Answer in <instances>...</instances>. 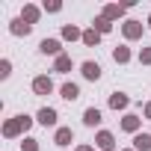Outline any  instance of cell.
<instances>
[{
    "label": "cell",
    "instance_id": "9a60e30c",
    "mask_svg": "<svg viewBox=\"0 0 151 151\" xmlns=\"http://www.w3.org/2000/svg\"><path fill=\"white\" fill-rule=\"evenodd\" d=\"M83 124H89V127L101 124V110H98V107H89V110L83 113Z\"/></svg>",
    "mask_w": 151,
    "mask_h": 151
},
{
    "label": "cell",
    "instance_id": "d6986e66",
    "mask_svg": "<svg viewBox=\"0 0 151 151\" xmlns=\"http://www.w3.org/2000/svg\"><path fill=\"white\" fill-rule=\"evenodd\" d=\"M113 59H116L119 65H124V62H130V47H124V45H119V47L113 50Z\"/></svg>",
    "mask_w": 151,
    "mask_h": 151
},
{
    "label": "cell",
    "instance_id": "484cf974",
    "mask_svg": "<svg viewBox=\"0 0 151 151\" xmlns=\"http://www.w3.org/2000/svg\"><path fill=\"white\" fill-rule=\"evenodd\" d=\"M77 151H95L92 145H77Z\"/></svg>",
    "mask_w": 151,
    "mask_h": 151
},
{
    "label": "cell",
    "instance_id": "ba28073f",
    "mask_svg": "<svg viewBox=\"0 0 151 151\" xmlns=\"http://www.w3.org/2000/svg\"><path fill=\"white\" fill-rule=\"evenodd\" d=\"M53 142H56V145H71V142H74V130H71V127H56Z\"/></svg>",
    "mask_w": 151,
    "mask_h": 151
},
{
    "label": "cell",
    "instance_id": "9c48e42d",
    "mask_svg": "<svg viewBox=\"0 0 151 151\" xmlns=\"http://www.w3.org/2000/svg\"><path fill=\"white\" fill-rule=\"evenodd\" d=\"M113 142H116V136H113L110 130H101V133L95 136V145H98L101 151H110V148H113Z\"/></svg>",
    "mask_w": 151,
    "mask_h": 151
},
{
    "label": "cell",
    "instance_id": "ffe728a7",
    "mask_svg": "<svg viewBox=\"0 0 151 151\" xmlns=\"http://www.w3.org/2000/svg\"><path fill=\"white\" fill-rule=\"evenodd\" d=\"M92 30H98V33L104 36V33H110V30H113V21H107L104 15H98V18H95V24H92Z\"/></svg>",
    "mask_w": 151,
    "mask_h": 151
},
{
    "label": "cell",
    "instance_id": "52a82bcc",
    "mask_svg": "<svg viewBox=\"0 0 151 151\" xmlns=\"http://www.w3.org/2000/svg\"><path fill=\"white\" fill-rule=\"evenodd\" d=\"M139 124H142V119H139V116H133V113H127V116L122 119V130H127V133H136V130H139Z\"/></svg>",
    "mask_w": 151,
    "mask_h": 151
},
{
    "label": "cell",
    "instance_id": "4316f807",
    "mask_svg": "<svg viewBox=\"0 0 151 151\" xmlns=\"http://www.w3.org/2000/svg\"><path fill=\"white\" fill-rule=\"evenodd\" d=\"M145 119H151V104H145Z\"/></svg>",
    "mask_w": 151,
    "mask_h": 151
},
{
    "label": "cell",
    "instance_id": "ac0fdd59",
    "mask_svg": "<svg viewBox=\"0 0 151 151\" xmlns=\"http://www.w3.org/2000/svg\"><path fill=\"white\" fill-rule=\"evenodd\" d=\"M133 148L136 151H151V136L148 133H136L133 136Z\"/></svg>",
    "mask_w": 151,
    "mask_h": 151
},
{
    "label": "cell",
    "instance_id": "7c38bea8",
    "mask_svg": "<svg viewBox=\"0 0 151 151\" xmlns=\"http://www.w3.org/2000/svg\"><path fill=\"white\" fill-rule=\"evenodd\" d=\"M39 122H42L45 127H53V124H56V110H50V107H42V110H39Z\"/></svg>",
    "mask_w": 151,
    "mask_h": 151
},
{
    "label": "cell",
    "instance_id": "2e32d148",
    "mask_svg": "<svg viewBox=\"0 0 151 151\" xmlns=\"http://www.w3.org/2000/svg\"><path fill=\"white\" fill-rule=\"evenodd\" d=\"M80 42H83V45H86V47H95V45H98V42H101V33H98V30H92V27H89V30H83V39H80Z\"/></svg>",
    "mask_w": 151,
    "mask_h": 151
},
{
    "label": "cell",
    "instance_id": "d4e9b609",
    "mask_svg": "<svg viewBox=\"0 0 151 151\" xmlns=\"http://www.w3.org/2000/svg\"><path fill=\"white\" fill-rule=\"evenodd\" d=\"M139 62L142 65H151V47H142L139 50Z\"/></svg>",
    "mask_w": 151,
    "mask_h": 151
},
{
    "label": "cell",
    "instance_id": "603a6c76",
    "mask_svg": "<svg viewBox=\"0 0 151 151\" xmlns=\"http://www.w3.org/2000/svg\"><path fill=\"white\" fill-rule=\"evenodd\" d=\"M9 74H12V62H9V59H3V62H0V77L6 80Z\"/></svg>",
    "mask_w": 151,
    "mask_h": 151
},
{
    "label": "cell",
    "instance_id": "f1b7e54d",
    "mask_svg": "<svg viewBox=\"0 0 151 151\" xmlns=\"http://www.w3.org/2000/svg\"><path fill=\"white\" fill-rule=\"evenodd\" d=\"M124 151H136V148H124Z\"/></svg>",
    "mask_w": 151,
    "mask_h": 151
},
{
    "label": "cell",
    "instance_id": "30bf717a",
    "mask_svg": "<svg viewBox=\"0 0 151 151\" xmlns=\"http://www.w3.org/2000/svg\"><path fill=\"white\" fill-rule=\"evenodd\" d=\"M127 12V6H119V3H110V6H104V18L107 21H116V18H122Z\"/></svg>",
    "mask_w": 151,
    "mask_h": 151
},
{
    "label": "cell",
    "instance_id": "7a4b0ae2",
    "mask_svg": "<svg viewBox=\"0 0 151 151\" xmlns=\"http://www.w3.org/2000/svg\"><path fill=\"white\" fill-rule=\"evenodd\" d=\"M33 92H36V95H50V92H53V80L47 77V74L36 77V80H33Z\"/></svg>",
    "mask_w": 151,
    "mask_h": 151
},
{
    "label": "cell",
    "instance_id": "8992f818",
    "mask_svg": "<svg viewBox=\"0 0 151 151\" xmlns=\"http://www.w3.org/2000/svg\"><path fill=\"white\" fill-rule=\"evenodd\" d=\"M110 107H113V110H127V107H130V98H127L124 92H113V95H110Z\"/></svg>",
    "mask_w": 151,
    "mask_h": 151
},
{
    "label": "cell",
    "instance_id": "f546056e",
    "mask_svg": "<svg viewBox=\"0 0 151 151\" xmlns=\"http://www.w3.org/2000/svg\"><path fill=\"white\" fill-rule=\"evenodd\" d=\"M110 151H113V148H110Z\"/></svg>",
    "mask_w": 151,
    "mask_h": 151
},
{
    "label": "cell",
    "instance_id": "8fae6325",
    "mask_svg": "<svg viewBox=\"0 0 151 151\" xmlns=\"http://www.w3.org/2000/svg\"><path fill=\"white\" fill-rule=\"evenodd\" d=\"M39 15H42V9H39V6H33V3H27V6H24V12H21V18H24L30 27L39 21Z\"/></svg>",
    "mask_w": 151,
    "mask_h": 151
},
{
    "label": "cell",
    "instance_id": "83f0119b",
    "mask_svg": "<svg viewBox=\"0 0 151 151\" xmlns=\"http://www.w3.org/2000/svg\"><path fill=\"white\" fill-rule=\"evenodd\" d=\"M148 27H151V15H148Z\"/></svg>",
    "mask_w": 151,
    "mask_h": 151
},
{
    "label": "cell",
    "instance_id": "277c9868",
    "mask_svg": "<svg viewBox=\"0 0 151 151\" xmlns=\"http://www.w3.org/2000/svg\"><path fill=\"white\" fill-rule=\"evenodd\" d=\"M39 50H42L45 56H59V53H62V45H59V39H42Z\"/></svg>",
    "mask_w": 151,
    "mask_h": 151
},
{
    "label": "cell",
    "instance_id": "44dd1931",
    "mask_svg": "<svg viewBox=\"0 0 151 151\" xmlns=\"http://www.w3.org/2000/svg\"><path fill=\"white\" fill-rule=\"evenodd\" d=\"M62 39H68V42H74V39H83V33L74 27V24H65L62 27Z\"/></svg>",
    "mask_w": 151,
    "mask_h": 151
},
{
    "label": "cell",
    "instance_id": "6da1fadb",
    "mask_svg": "<svg viewBox=\"0 0 151 151\" xmlns=\"http://www.w3.org/2000/svg\"><path fill=\"white\" fill-rule=\"evenodd\" d=\"M30 127H33V119H30V116H15V119H9V122L3 124V136H6V139H15V136L27 133Z\"/></svg>",
    "mask_w": 151,
    "mask_h": 151
},
{
    "label": "cell",
    "instance_id": "3957f363",
    "mask_svg": "<svg viewBox=\"0 0 151 151\" xmlns=\"http://www.w3.org/2000/svg\"><path fill=\"white\" fill-rule=\"evenodd\" d=\"M122 33H124V39H142V21H124L122 24Z\"/></svg>",
    "mask_w": 151,
    "mask_h": 151
},
{
    "label": "cell",
    "instance_id": "e0dca14e",
    "mask_svg": "<svg viewBox=\"0 0 151 151\" xmlns=\"http://www.w3.org/2000/svg\"><path fill=\"white\" fill-rule=\"evenodd\" d=\"M53 71L68 74V71H71V56H68V53H59V56H56V62H53Z\"/></svg>",
    "mask_w": 151,
    "mask_h": 151
},
{
    "label": "cell",
    "instance_id": "5b68a950",
    "mask_svg": "<svg viewBox=\"0 0 151 151\" xmlns=\"http://www.w3.org/2000/svg\"><path fill=\"white\" fill-rule=\"evenodd\" d=\"M80 74H83L86 80H98V77H101V65L89 59V62H83V65H80Z\"/></svg>",
    "mask_w": 151,
    "mask_h": 151
},
{
    "label": "cell",
    "instance_id": "4fadbf2b",
    "mask_svg": "<svg viewBox=\"0 0 151 151\" xmlns=\"http://www.w3.org/2000/svg\"><path fill=\"white\" fill-rule=\"evenodd\" d=\"M59 95H62L65 101H77V98H80V89H77V83H62Z\"/></svg>",
    "mask_w": 151,
    "mask_h": 151
},
{
    "label": "cell",
    "instance_id": "7402d4cb",
    "mask_svg": "<svg viewBox=\"0 0 151 151\" xmlns=\"http://www.w3.org/2000/svg\"><path fill=\"white\" fill-rule=\"evenodd\" d=\"M21 148H24V151H39V139H33V136H27V139L21 142Z\"/></svg>",
    "mask_w": 151,
    "mask_h": 151
},
{
    "label": "cell",
    "instance_id": "cb8c5ba5",
    "mask_svg": "<svg viewBox=\"0 0 151 151\" xmlns=\"http://www.w3.org/2000/svg\"><path fill=\"white\" fill-rule=\"evenodd\" d=\"M45 12H59L62 9V3H59V0H50V3H47V0H45V6H42Z\"/></svg>",
    "mask_w": 151,
    "mask_h": 151
},
{
    "label": "cell",
    "instance_id": "5bb4252c",
    "mask_svg": "<svg viewBox=\"0 0 151 151\" xmlns=\"http://www.w3.org/2000/svg\"><path fill=\"white\" fill-rule=\"evenodd\" d=\"M9 30H12V36H30V30H33V27H30V24H27L24 18H15Z\"/></svg>",
    "mask_w": 151,
    "mask_h": 151
}]
</instances>
